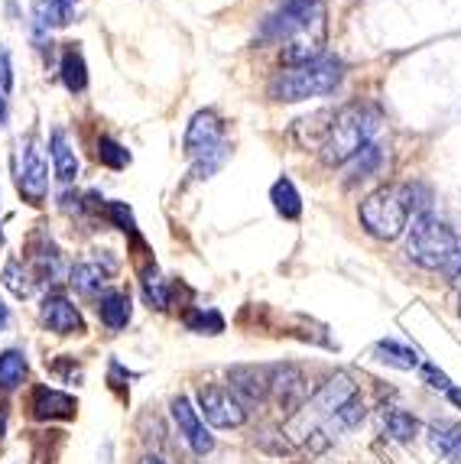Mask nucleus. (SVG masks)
I'll return each instance as SVG.
<instances>
[{"mask_svg": "<svg viewBox=\"0 0 461 464\" xmlns=\"http://www.w3.org/2000/svg\"><path fill=\"white\" fill-rule=\"evenodd\" d=\"M263 39L283 46L286 65H306L322 59L329 36V10L325 0H286L283 7L263 24Z\"/></svg>", "mask_w": 461, "mask_h": 464, "instance_id": "f257e3e1", "label": "nucleus"}, {"mask_svg": "<svg viewBox=\"0 0 461 464\" xmlns=\"http://www.w3.org/2000/svg\"><path fill=\"white\" fill-rule=\"evenodd\" d=\"M407 256L416 266H423V270H446V273H452V276L461 273L458 234H455L442 218L432 215V211L416 215L413 227H409V237H407Z\"/></svg>", "mask_w": 461, "mask_h": 464, "instance_id": "f03ea898", "label": "nucleus"}, {"mask_svg": "<svg viewBox=\"0 0 461 464\" xmlns=\"http://www.w3.org/2000/svg\"><path fill=\"white\" fill-rule=\"evenodd\" d=\"M380 127V117L374 108L364 104H348V108L331 114L329 133L322 143V160L329 166H345L348 160L361 153L368 143H374V133Z\"/></svg>", "mask_w": 461, "mask_h": 464, "instance_id": "7ed1b4c3", "label": "nucleus"}, {"mask_svg": "<svg viewBox=\"0 0 461 464\" xmlns=\"http://www.w3.org/2000/svg\"><path fill=\"white\" fill-rule=\"evenodd\" d=\"M345 78V65L338 59H316V63L306 65H286L273 82H270V98L277 101H309V98H322V94H331L341 85Z\"/></svg>", "mask_w": 461, "mask_h": 464, "instance_id": "20e7f679", "label": "nucleus"}, {"mask_svg": "<svg viewBox=\"0 0 461 464\" xmlns=\"http://www.w3.org/2000/svg\"><path fill=\"white\" fill-rule=\"evenodd\" d=\"M413 205H409L407 186L377 188L374 195L361 201V225L370 237L377 240H397L409 225Z\"/></svg>", "mask_w": 461, "mask_h": 464, "instance_id": "39448f33", "label": "nucleus"}, {"mask_svg": "<svg viewBox=\"0 0 461 464\" xmlns=\"http://www.w3.org/2000/svg\"><path fill=\"white\" fill-rule=\"evenodd\" d=\"M16 188L30 205H39L49 192V166L46 156L33 137L20 143V163H16Z\"/></svg>", "mask_w": 461, "mask_h": 464, "instance_id": "423d86ee", "label": "nucleus"}, {"mask_svg": "<svg viewBox=\"0 0 461 464\" xmlns=\"http://www.w3.org/2000/svg\"><path fill=\"white\" fill-rule=\"evenodd\" d=\"M199 412L215 429H238L247 422V410L238 402V396L215 383L199 390Z\"/></svg>", "mask_w": 461, "mask_h": 464, "instance_id": "0eeeda50", "label": "nucleus"}, {"mask_svg": "<svg viewBox=\"0 0 461 464\" xmlns=\"http://www.w3.org/2000/svg\"><path fill=\"white\" fill-rule=\"evenodd\" d=\"M270 393L277 396V406L283 412L302 410V406H306V396H309L306 373H302L296 364L277 367V371L270 373Z\"/></svg>", "mask_w": 461, "mask_h": 464, "instance_id": "6e6552de", "label": "nucleus"}, {"mask_svg": "<svg viewBox=\"0 0 461 464\" xmlns=\"http://www.w3.org/2000/svg\"><path fill=\"white\" fill-rule=\"evenodd\" d=\"M172 419H176L179 435L189 441V449H192L195 455H208V451L215 449V435L208 432L199 410H195L185 396H176V400H172Z\"/></svg>", "mask_w": 461, "mask_h": 464, "instance_id": "1a4fd4ad", "label": "nucleus"}, {"mask_svg": "<svg viewBox=\"0 0 461 464\" xmlns=\"http://www.w3.org/2000/svg\"><path fill=\"white\" fill-rule=\"evenodd\" d=\"M224 127H221V117L215 114V111H199V114L189 121V130H185V153L192 156H201L208 153V150L221 147Z\"/></svg>", "mask_w": 461, "mask_h": 464, "instance_id": "9d476101", "label": "nucleus"}, {"mask_svg": "<svg viewBox=\"0 0 461 464\" xmlns=\"http://www.w3.org/2000/svg\"><path fill=\"white\" fill-rule=\"evenodd\" d=\"M39 322H43V325H46L49 332H55V334L85 332V322H82L78 309L62 293H53V295H46V299H43V305H39Z\"/></svg>", "mask_w": 461, "mask_h": 464, "instance_id": "9b49d317", "label": "nucleus"}, {"mask_svg": "<svg viewBox=\"0 0 461 464\" xmlns=\"http://www.w3.org/2000/svg\"><path fill=\"white\" fill-rule=\"evenodd\" d=\"M228 383H230V393L238 396V402L244 410L263 402L270 393V373L260 371V367H230Z\"/></svg>", "mask_w": 461, "mask_h": 464, "instance_id": "f8f14e48", "label": "nucleus"}, {"mask_svg": "<svg viewBox=\"0 0 461 464\" xmlns=\"http://www.w3.org/2000/svg\"><path fill=\"white\" fill-rule=\"evenodd\" d=\"M354 383L348 373H335V377L329 380V383H322V390H319L316 396H312V410L319 412V416H335V412L345 406L348 400H354Z\"/></svg>", "mask_w": 461, "mask_h": 464, "instance_id": "ddd939ff", "label": "nucleus"}, {"mask_svg": "<svg viewBox=\"0 0 461 464\" xmlns=\"http://www.w3.org/2000/svg\"><path fill=\"white\" fill-rule=\"evenodd\" d=\"M49 153H53L55 179H59L62 186H72L78 179V156H75V150H72L65 130H59V127H55L53 137H49Z\"/></svg>", "mask_w": 461, "mask_h": 464, "instance_id": "4468645a", "label": "nucleus"}, {"mask_svg": "<svg viewBox=\"0 0 461 464\" xmlns=\"http://www.w3.org/2000/svg\"><path fill=\"white\" fill-rule=\"evenodd\" d=\"M98 318L114 332L127 328V322H131V295L121 293V289H104L98 299Z\"/></svg>", "mask_w": 461, "mask_h": 464, "instance_id": "2eb2a0df", "label": "nucleus"}, {"mask_svg": "<svg viewBox=\"0 0 461 464\" xmlns=\"http://www.w3.org/2000/svg\"><path fill=\"white\" fill-rule=\"evenodd\" d=\"M33 412H36V419H69L75 416V400L59 393V390L43 387L33 396Z\"/></svg>", "mask_w": 461, "mask_h": 464, "instance_id": "dca6fc26", "label": "nucleus"}, {"mask_svg": "<svg viewBox=\"0 0 461 464\" xmlns=\"http://www.w3.org/2000/svg\"><path fill=\"white\" fill-rule=\"evenodd\" d=\"M429 445L446 458V461L461 464V426H455V422H438V426H432Z\"/></svg>", "mask_w": 461, "mask_h": 464, "instance_id": "f3484780", "label": "nucleus"}, {"mask_svg": "<svg viewBox=\"0 0 461 464\" xmlns=\"http://www.w3.org/2000/svg\"><path fill=\"white\" fill-rule=\"evenodd\" d=\"M374 357L380 361V364L397 367V371H413V367L419 364V354H416L413 348H407V344H400V341H393V338L377 341Z\"/></svg>", "mask_w": 461, "mask_h": 464, "instance_id": "a211bd4d", "label": "nucleus"}, {"mask_svg": "<svg viewBox=\"0 0 461 464\" xmlns=\"http://www.w3.org/2000/svg\"><path fill=\"white\" fill-rule=\"evenodd\" d=\"M26 371H30V364H26L24 351H16V348L4 351V354H0V390H4V393L16 390L26 380Z\"/></svg>", "mask_w": 461, "mask_h": 464, "instance_id": "6ab92c4d", "label": "nucleus"}, {"mask_svg": "<svg viewBox=\"0 0 461 464\" xmlns=\"http://www.w3.org/2000/svg\"><path fill=\"white\" fill-rule=\"evenodd\" d=\"M108 273H111V266H101L98 260H82V264L72 270V286H75L78 293L94 295V293H101Z\"/></svg>", "mask_w": 461, "mask_h": 464, "instance_id": "aec40b11", "label": "nucleus"}, {"mask_svg": "<svg viewBox=\"0 0 461 464\" xmlns=\"http://www.w3.org/2000/svg\"><path fill=\"white\" fill-rule=\"evenodd\" d=\"M270 198H273V208L283 218H289V221H296V218L302 215V198L289 179H277L273 188H270Z\"/></svg>", "mask_w": 461, "mask_h": 464, "instance_id": "412c9836", "label": "nucleus"}, {"mask_svg": "<svg viewBox=\"0 0 461 464\" xmlns=\"http://www.w3.org/2000/svg\"><path fill=\"white\" fill-rule=\"evenodd\" d=\"M62 82H65V88H69L72 94L85 92L88 88L85 59H82V53H75V49H69V53L62 55Z\"/></svg>", "mask_w": 461, "mask_h": 464, "instance_id": "4be33fe9", "label": "nucleus"}, {"mask_svg": "<svg viewBox=\"0 0 461 464\" xmlns=\"http://www.w3.org/2000/svg\"><path fill=\"white\" fill-rule=\"evenodd\" d=\"M384 432L390 435L393 441H413L416 432H419V422H416L409 412L403 410H390L384 416Z\"/></svg>", "mask_w": 461, "mask_h": 464, "instance_id": "5701e85b", "label": "nucleus"}, {"mask_svg": "<svg viewBox=\"0 0 461 464\" xmlns=\"http://www.w3.org/2000/svg\"><path fill=\"white\" fill-rule=\"evenodd\" d=\"M4 286H7L16 299H26V295L33 293V279H30V273L24 270L20 260H10V264L4 266Z\"/></svg>", "mask_w": 461, "mask_h": 464, "instance_id": "b1692460", "label": "nucleus"}, {"mask_svg": "<svg viewBox=\"0 0 461 464\" xmlns=\"http://www.w3.org/2000/svg\"><path fill=\"white\" fill-rule=\"evenodd\" d=\"M143 299L150 302V309H170V289L162 283V276L156 270H146L143 276Z\"/></svg>", "mask_w": 461, "mask_h": 464, "instance_id": "393cba45", "label": "nucleus"}, {"mask_svg": "<svg viewBox=\"0 0 461 464\" xmlns=\"http://www.w3.org/2000/svg\"><path fill=\"white\" fill-rule=\"evenodd\" d=\"M98 160L104 166H111V169H127V166H131V153H127L114 137L98 140Z\"/></svg>", "mask_w": 461, "mask_h": 464, "instance_id": "a878e982", "label": "nucleus"}, {"mask_svg": "<svg viewBox=\"0 0 461 464\" xmlns=\"http://www.w3.org/2000/svg\"><path fill=\"white\" fill-rule=\"evenodd\" d=\"M185 325H189V332H199V334H221L224 318L211 309L208 312L199 309V312H189V315H185Z\"/></svg>", "mask_w": 461, "mask_h": 464, "instance_id": "bb28decb", "label": "nucleus"}, {"mask_svg": "<svg viewBox=\"0 0 461 464\" xmlns=\"http://www.w3.org/2000/svg\"><path fill=\"white\" fill-rule=\"evenodd\" d=\"M224 156H228V147H215V150H208V153H201V156H195V169H192V176L195 179H208L215 169H221L224 166Z\"/></svg>", "mask_w": 461, "mask_h": 464, "instance_id": "cd10ccee", "label": "nucleus"}, {"mask_svg": "<svg viewBox=\"0 0 461 464\" xmlns=\"http://www.w3.org/2000/svg\"><path fill=\"white\" fill-rule=\"evenodd\" d=\"M354 160H358V163H354L351 179H354V182H358V179H368L370 172H374L377 166H380V147H377V143H368V147H364L361 153L354 156Z\"/></svg>", "mask_w": 461, "mask_h": 464, "instance_id": "c85d7f7f", "label": "nucleus"}, {"mask_svg": "<svg viewBox=\"0 0 461 464\" xmlns=\"http://www.w3.org/2000/svg\"><path fill=\"white\" fill-rule=\"evenodd\" d=\"M364 419V402L354 396V400H348L345 406H341L335 416H331V422H338V426H345V429H351V426H358Z\"/></svg>", "mask_w": 461, "mask_h": 464, "instance_id": "c756f323", "label": "nucleus"}, {"mask_svg": "<svg viewBox=\"0 0 461 464\" xmlns=\"http://www.w3.org/2000/svg\"><path fill=\"white\" fill-rule=\"evenodd\" d=\"M108 215L114 218V225L121 227V231H133V215H131V208H127L123 201H111Z\"/></svg>", "mask_w": 461, "mask_h": 464, "instance_id": "7c9ffc66", "label": "nucleus"}, {"mask_svg": "<svg viewBox=\"0 0 461 464\" xmlns=\"http://www.w3.org/2000/svg\"><path fill=\"white\" fill-rule=\"evenodd\" d=\"M10 88H14V69H10V55H7V49H0V94L7 98Z\"/></svg>", "mask_w": 461, "mask_h": 464, "instance_id": "2f4dec72", "label": "nucleus"}, {"mask_svg": "<svg viewBox=\"0 0 461 464\" xmlns=\"http://www.w3.org/2000/svg\"><path fill=\"white\" fill-rule=\"evenodd\" d=\"M423 377H426V383H429L432 390H446V393H448V390H452V380H448L446 373L438 371V367L426 364V367H423Z\"/></svg>", "mask_w": 461, "mask_h": 464, "instance_id": "473e14b6", "label": "nucleus"}, {"mask_svg": "<svg viewBox=\"0 0 461 464\" xmlns=\"http://www.w3.org/2000/svg\"><path fill=\"white\" fill-rule=\"evenodd\" d=\"M33 10L43 26H55V0H33Z\"/></svg>", "mask_w": 461, "mask_h": 464, "instance_id": "72a5a7b5", "label": "nucleus"}, {"mask_svg": "<svg viewBox=\"0 0 461 464\" xmlns=\"http://www.w3.org/2000/svg\"><path fill=\"white\" fill-rule=\"evenodd\" d=\"M78 0H55V26H69L75 16Z\"/></svg>", "mask_w": 461, "mask_h": 464, "instance_id": "f704fd0d", "label": "nucleus"}, {"mask_svg": "<svg viewBox=\"0 0 461 464\" xmlns=\"http://www.w3.org/2000/svg\"><path fill=\"white\" fill-rule=\"evenodd\" d=\"M7 325H10V312H7V305L0 302V332H4Z\"/></svg>", "mask_w": 461, "mask_h": 464, "instance_id": "c9c22d12", "label": "nucleus"}, {"mask_svg": "<svg viewBox=\"0 0 461 464\" xmlns=\"http://www.w3.org/2000/svg\"><path fill=\"white\" fill-rule=\"evenodd\" d=\"M140 464H166L162 458H156V455H146V458H140Z\"/></svg>", "mask_w": 461, "mask_h": 464, "instance_id": "e433bc0d", "label": "nucleus"}, {"mask_svg": "<svg viewBox=\"0 0 461 464\" xmlns=\"http://www.w3.org/2000/svg\"><path fill=\"white\" fill-rule=\"evenodd\" d=\"M4 432H7V412L0 410V439H4Z\"/></svg>", "mask_w": 461, "mask_h": 464, "instance_id": "4c0bfd02", "label": "nucleus"}, {"mask_svg": "<svg viewBox=\"0 0 461 464\" xmlns=\"http://www.w3.org/2000/svg\"><path fill=\"white\" fill-rule=\"evenodd\" d=\"M4 117H7V98L0 94V124H4Z\"/></svg>", "mask_w": 461, "mask_h": 464, "instance_id": "58836bf2", "label": "nucleus"}, {"mask_svg": "<svg viewBox=\"0 0 461 464\" xmlns=\"http://www.w3.org/2000/svg\"><path fill=\"white\" fill-rule=\"evenodd\" d=\"M448 396H452V402H458V406H461V390H448Z\"/></svg>", "mask_w": 461, "mask_h": 464, "instance_id": "ea45409f", "label": "nucleus"}]
</instances>
